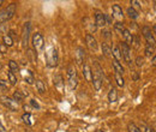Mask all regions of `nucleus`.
I'll return each instance as SVG.
<instances>
[{
  "instance_id": "nucleus-16",
  "label": "nucleus",
  "mask_w": 156,
  "mask_h": 132,
  "mask_svg": "<svg viewBox=\"0 0 156 132\" xmlns=\"http://www.w3.org/2000/svg\"><path fill=\"white\" fill-rule=\"evenodd\" d=\"M35 85H36V89H37V91H39L40 94H44L46 93V85H44V83L41 79H36L35 80Z\"/></svg>"
},
{
  "instance_id": "nucleus-12",
  "label": "nucleus",
  "mask_w": 156,
  "mask_h": 132,
  "mask_svg": "<svg viewBox=\"0 0 156 132\" xmlns=\"http://www.w3.org/2000/svg\"><path fill=\"white\" fill-rule=\"evenodd\" d=\"M84 58H85V51L82 47H77L76 48V60H77V64H82L84 61Z\"/></svg>"
},
{
  "instance_id": "nucleus-10",
  "label": "nucleus",
  "mask_w": 156,
  "mask_h": 132,
  "mask_svg": "<svg viewBox=\"0 0 156 132\" xmlns=\"http://www.w3.org/2000/svg\"><path fill=\"white\" fill-rule=\"evenodd\" d=\"M122 36H124V38H125V43L127 45V46H131L132 43H133V35L131 34V31L129 30V29H124L122 31Z\"/></svg>"
},
{
  "instance_id": "nucleus-46",
  "label": "nucleus",
  "mask_w": 156,
  "mask_h": 132,
  "mask_svg": "<svg viewBox=\"0 0 156 132\" xmlns=\"http://www.w3.org/2000/svg\"><path fill=\"white\" fill-rule=\"evenodd\" d=\"M95 132H105V131H103V130H96Z\"/></svg>"
},
{
  "instance_id": "nucleus-1",
  "label": "nucleus",
  "mask_w": 156,
  "mask_h": 132,
  "mask_svg": "<svg viewBox=\"0 0 156 132\" xmlns=\"http://www.w3.org/2000/svg\"><path fill=\"white\" fill-rule=\"evenodd\" d=\"M94 71H91V82L94 84V88L96 90H100L102 87V80H103V71L101 66L98 64V61H94Z\"/></svg>"
},
{
  "instance_id": "nucleus-18",
  "label": "nucleus",
  "mask_w": 156,
  "mask_h": 132,
  "mask_svg": "<svg viewBox=\"0 0 156 132\" xmlns=\"http://www.w3.org/2000/svg\"><path fill=\"white\" fill-rule=\"evenodd\" d=\"M101 48H102V53L105 54V57L109 58L111 55H112V49H111V47L107 45V43H102L101 45Z\"/></svg>"
},
{
  "instance_id": "nucleus-20",
  "label": "nucleus",
  "mask_w": 156,
  "mask_h": 132,
  "mask_svg": "<svg viewBox=\"0 0 156 132\" xmlns=\"http://www.w3.org/2000/svg\"><path fill=\"white\" fill-rule=\"evenodd\" d=\"M7 78H9V82H10L12 85H16V84L18 83V78H17V76L15 75L13 72H11V71L7 72Z\"/></svg>"
},
{
  "instance_id": "nucleus-40",
  "label": "nucleus",
  "mask_w": 156,
  "mask_h": 132,
  "mask_svg": "<svg viewBox=\"0 0 156 132\" xmlns=\"http://www.w3.org/2000/svg\"><path fill=\"white\" fill-rule=\"evenodd\" d=\"M0 88L6 89V88H7V82H6V80H4V79H0Z\"/></svg>"
},
{
  "instance_id": "nucleus-38",
  "label": "nucleus",
  "mask_w": 156,
  "mask_h": 132,
  "mask_svg": "<svg viewBox=\"0 0 156 132\" xmlns=\"http://www.w3.org/2000/svg\"><path fill=\"white\" fill-rule=\"evenodd\" d=\"M102 36H103L105 38L112 37V35H111V31H109V30H103V31H102Z\"/></svg>"
},
{
  "instance_id": "nucleus-39",
  "label": "nucleus",
  "mask_w": 156,
  "mask_h": 132,
  "mask_svg": "<svg viewBox=\"0 0 156 132\" xmlns=\"http://www.w3.org/2000/svg\"><path fill=\"white\" fill-rule=\"evenodd\" d=\"M131 5H133L132 7H133L135 10H136V9H140V7H142V6L139 5V2H138V1H136V0H132V1H131Z\"/></svg>"
},
{
  "instance_id": "nucleus-27",
  "label": "nucleus",
  "mask_w": 156,
  "mask_h": 132,
  "mask_svg": "<svg viewBox=\"0 0 156 132\" xmlns=\"http://www.w3.org/2000/svg\"><path fill=\"white\" fill-rule=\"evenodd\" d=\"M69 83H70V89H75L78 84V78L77 76H73V77H70L69 78Z\"/></svg>"
},
{
  "instance_id": "nucleus-7",
  "label": "nucleus",
  "mask_w": 156,
  "mask_h": 132,
  "mask_svg": "<svg viewBox=\"0 0 156 132\" xmlns=\"http://www.w3.org/2000/svg\"><path fill=\"white\" fill-rule=\"evenodd\" d=\"M29 34H30V23H25L24 27H23V33H22V42H23V46H28V42H29Z\"/></svg>"
},
{
  "instance_id": "nucleus-17",
  "label": "nucleus",
  "mask_w": 156,
  "mask_h": 132,
  "mask_svg": "<svg viewBox=\"0 0 156 132\" xmlns=\"http://www.w3.org/2000/svg\"><path fill=\"white\" fill-rule=\"evenodd\" d=\"M118 100V93H117V89H114V88H112L111 90H109V93H108V101L111 102V103H113V102H115Z\"/></svg>"
},
{
  "instance_id": "nucleus-2",
  "label": "nucleus",
  "mask_w": 156,
  "mask_h": 132,
  "mask_svg": "<svg viewBox=\"0 0 156 132\" xmlns=\"http://www.w3.org/2000/svg\"><path fill=\"white\" fill-rule=\"evenodd\" d=\"M16 10H17V4H15V2L10 4L6 9L1 10L0 11V24H4L12 18L16 13Z\"/></svg>"
},
{
  "instance_id": "nucleus-41",
  "label": "nucleus",
  "mask_w": 156,
  "mask_h": 132,
  "mask_svg": "<svg viewBox=\"0 0 156 132\" xmlns=\"http://www.w3.org/2000/svg\"><path fill=\"white\" fill-rule=\"evenodd\" d=\"M0 33H1V34H5V33H7V29H6L5 24H0Z\"/></svg>"
},
{
  "instance_id": "nucleus-32",
  "label": "nucleus",
  "mask_w": 156,
  "mask_h": 132,
  "mask_svg": "<svg viewBox=\"0 0 156 132\" xmlns=\"http://www.w3.org/2000/svg\"><path fill=\"white\" fill-rule=\"evenodd\" d=\"M114 29L121 33V31L125 29V25H124V23H122V22H117V23L114 24Z\"/></svg>"
},
{
  "instance_id": "nucleus-34",
  "label": "nucleus",
  "mask_w": 156,
  "mask_h": 132,
  "mask_svg": "<svg viewBox=\"0 0 156 132\" xmlns=\"http://www.w3.org/2000/svg\"><path fill=\"white\" fill-rule=\"evenodd\" d=\"M28 53H27V55H28V58H29V60H30V62H34L35 61V58H34V54H36L33 49H28L27 51Z\"/></svg>"
},
{
  "instance_id": "nucleus-21",
  "label": "nucleus",
  "mask_w": 156,
  "mask_h": 132,
  "mask_svg": "<svg viewBox=\"0 0 156 132\" xmlns=\"http://www.w3.org/2000/svg\"><path fill=\"white\" fill-rule=\"evenodd\" d=\"M112 54H113V59H115L117 61L120 62V60H121L122 58H121V53H120V49H119L118 46H115V47L112 49Z\"/></svg>"
},
{
  "instance_id": "nucleus-4",
  "label": "nucleus",
  "mask_w": 156,
  "mask_h": 132,
  "mask_svg": "<svg viewBox=\"0 0 156 132\" xmlns=\"http://www.w3.org/2000/svg\"><path fill=\"white\" fill-rule=\"evenodd\" d=\"M119 49H120V53H121V58L129 64L131 65L132 62V59H131V51H130V46H127L125 42H120V45L118 46Z\"/></svg>"
},
{
  "instance_id": "nucleus-19",
  "label": "nucleus",
  "mask_w": 156,
  "mask_h": 132,
  "mask_svg": "<svg viewBox=\"0 0 156 132\" xmlns=\"http://www.w3.org/2000/svg\"><path fill=\"white\" fill-rule=\"evenodd\" d=\"M22 119H23V121H24L27 125H29V126H31V125H33V121H31L33 115H31V113H30V112H27V113L23 114Z\"/></svg>"
},
{
  "instance_id": "nucleus-26",
  "label": "nucleus",
  "mask_w": 156,
  "mask_h": 132,
  "mask_svg": "<svg viewBox=\"0 0 156 132\" xmlns=\"http://www.w3.org/2000/svg\"><path fill=\"white\" fill-rule=\"evenodd\" d=\"M139 130H140V132H155V130H154L151 126H149V125H147V124H144V123L140 124Z\"/></svg>"
},
{
  "instance_id": "nucleus-30",
  "label": "nucleus",
  "mask_w": 156,
  "mask_h": 132,
  "mask_svg": "<svg viewBox=\"0 0 156 132\" xmlns=\"http://www.w3.org/2000/svg\"><path fill=\"white\" fill-rule=\"evenodd\" d=\"M127 130H129V132H140L139 127L137 126L135 123H129V125H127Z\"/></svg>"
},
{
  "instance_id": "nucleus-22",
  "label": "nucleus",
  "mask_w": 156,
  "mask_h": 132,
  "mask_svg": "<svg viewBox=\"0 0 156 132\" xmlns=\"http://www.w3.org/2000/svg\"><path fill=\"white\" fill-rule=\"evenodd\" d=\"M126 12H127V16H129L131 19H137V18H138V12H137L133 7H131V6H130V7L126 10Z\"/></svg>"
},
{
  "instance_id": "nucleus-29",
  "label": "nucleus",
  "mask_w": 156,
  "mask_h": 132,
  "mask_svg": "<svg viewBox=\"0 0 156 132\" xmlns=\"http://www.w3.org/2000/svg\"><path fill=\"white\" fill-rule=\"evenodd\" d=\"M144 53H145L147 57L154 55V53H155V47H153V46H147L145 49H144Z\"/></svg>"
},
{
  "instance_id": "nucleus-3",
  "label": "nucleus",
  "mask_w": 156,
  "mask_h": 132,
  "mask_svg": "<svg viewBox=\"0 0 156 132\" xmlns=\"http://www.w3.org/2000/svg\"><path fill=\"white\" fill-rule=\"evenodd\" d=\"M0 101H1V103H2L7 109H10V111H12V112H17V111H18V103H17L13 98H11V97L4 95V96L0 97Z\"/></svg>"
},
{
  "instance_id": "nucleus-33",
  "label": "nucleus",
  "mask_w": 156,
  "mask_h": 132,
  "mask_svg": "<svg viewBox=\"0 0 156 132\" xmlns=\"http://www.w3.org/2000/svg\"><path fill=\"white\" fill-rule=\"evenodd\" d=\"M135 62H136V66H138V67H142L143 65H144V58L143 57H137L136 60H135Z\"/></svg>"
},
{
  "instance_id": "nucleus-14",
  "label": "nucleus",
  "mask_w": 156,
  "mask_h": 132,
  "mask_svg": "<svg viewBox=\"0 0 156 132\" xmlns=\"http://www.w3.org/2000/svg\"><path fill=\"white\" fill-rule=\"evenodd\" d=\"M113 67H114V71H115V73H118V75H120V76L124 75L125 70H124L122 65H121L119 61H117L115 59H113Z\"/></svg>"
},
{
  "instance_id": "nucleus-15",
  "label": "nucleus",
  "mask_w": 156,
  "mask_h": 132,
  "mask_svg": "<svg viewBox=\"0 0 156 132\" xmlns=\"http://www.w3.org/2000/svg\"><path fill=\"white\" fill-rule=\"evenodd\" d=\"M112 11H113V15H115L117 17H124V11H122V7L118 4H114L112 6Z\"/></svg>"
},
{
  "instance_id": "nucleus-25",
  "label": "nucleus",
  "mask_w": 156,
  "mask_h": 132,
  "mask_svg": "<svg viewBox=\"0 0 156 132\" xmlns=\"http://www.w3.org/2000/svg\"><path fill=\"white\" fill-rule=\"evenodd\" d=\"M24 97H25V95L23 94L22 91H15L13 93V100L18 103V102H22L23 100H24Z\"/></svg>"
},
{
  "instance_id": "nucleus-11",
  "label": "nucleus",
  "mask_w": 156,
  "mask_h": 132,
  "mask_svg": "<svg viewBox=\"0 0 156 132\" xmlns=\"http://www.w3.org/2000/svg\"><path fill=\"white\" fill-rule=\"evenodd\" d=\"M95 24H96V27H105L106 25L103 13L100 11H95Z\"/></svg>"
},
{
  "instance_id": "nucleus-36",
  "label": "nucleus",
  "mask_w": 156,
  "mask_h": 132,
  "mask_svg": "<svg viewBox=\"0 0 156 132\" xmlns=\"http://www.w3.org/2000/svg\"><path fill=\"white\" fill-rule=\"evenodd\" d=\"M103 17H105V23H106V25H107V24H112V17H111L109 15L103 13Z\"/></svg>"
},
{
  "instance_id": "nucleus-5",
  "label": "nucleus",
  "mask_w": 156,
  "mask_h": 132,
  "mask_svg": "<svg viewBox=\"0 0 156 132\" xmlns=\"http://www.w3.org/2000/svg\"><path fill=\"white\" fill-rule=\"evenodd\" d=\"M142 34H143V36L145 37L147 40V46H153V47H155V36H154V34L151 33V30H150V28L149 27H143L142 28Z\"/></svg>"
},
{
  "instance_id": "nucleus-9",
  "label": "nucleus",
  "mask_w": 156,
  "mask_h": 132,
  "mask_svg": "<svg viewBox=\"0 0 156 132\" xmlns=\"http://www.w3.org/2000/svg\"><path fill=\"white\" fill-rule=\"evenodd\" d=\"M57 61H58V52H57V49H52V52L48 55V66L49 67L55 66L58 64Z\"/></svg>"
},
{
  "instance_id": "nucleus-23",
  "label": "nucleus",
  "mask_w": 156,
  "mask_h": 132,
  "mask_svg": "<svg viewBox=\"0 0 156 132\" xmlns=\"http://www.w3.org/2000/svg\"><path fill=\"white\" fill-rule=\"evenodd\" d=\"M9 67H10V71L11 72H18V70H20V66H18V64L15 61V60H10L9 61Z\"/></svg>"
},
{
  "instance_id": "nucleus-24",
  "label": "nucleus",
  "mask_w": 156,
  "mask_h": 132,
  "mask_svg": "<svg viewBox=\"0 0 156 132\" xmlns=\"http://www.w3.org/2000/svg\"><path fill=\"white\" fill-rule=\"evenodd\" d=\"M2 45L5 46V47H12L13 46V40L10 37L9 35H5L4 37H2Z\"/></svg>"
},
{
  "instance_id": "nucleus-28",
  "label": "nucleus",
  "mask_w": 156,
  "mask_h": 132,
  "mask_svg": "<svg viewBox=\"0 0 156 132\" xmlns=\"http://www.w3.org/2000/svg\"><path fill=\"white\" fill-rule=\"evenodd\" d=\"M54 84L58 87L59 89L62 88V85H64V79H62V77L60 75H57L54 77Z\"/></svg>"
},
{
  "instance_id": "nucleus-37",
  "label": "nucleus",
  "mask_w": 156,
  "mask_h": 132,
  "mask_svg": "<svg viewBox=\"0 0 156 132\" xmlns=\"http://www.w3.org/2000/svg\"><path fill=\"white\" fill-rule=\"evenodd\" d=\"M30 105H31V107H34L35 109H40V108H41L40 105L36 102V100H31V101H30Z\"/></svg>"
},
{
  "instance_id": "nucleus-31",
  "label": "nucleus",
  "mask_w": 156,
  "mask_h": 132,
  "mask_svg": "<svg viewBox=\"0 0 156 132\" xmlns=\"http://www.w3.org/2000/svg\"><path fill=\"white\" fill-rule=\"evenodd\" d=\"M115 80H117V84L119 85V87H124L125 85V80H124V78H122V76H120V75H118V73H115Z\"/></svg>"
},
{
  "instance_id": "nucleus-43",
  "label": "nucleus",
  "mask_w": 156,
  "mask_h": 132,
  "mask_svg": "<svg viewBox=\"0 0 156 132\" xmlns=\"http://www.w3.org/2000/svg\"><path fill=\"white\" fill-rule=\"evenodd\" d=\"M130 27H131V28H135V29L138 28V27H137V23H135V22H131V23H130Z\"/></svg>"
},
{
  "instance_id": "nucleus-6",
  "label": "nucleus",
  "mask_w": 156,
  "mask_h": 132,
  "mask_svg": "<svg viewBox=\"0 0 156 132\" xmlns=\"http://www.w3.org/2000/svg\"><path fill=\"white\" fill-rule=\"evenodd\" d=\"M33 45H34V48L35 49H42L43 48L44 40H43V36L40 33H35L33 35Z\"/></svg>"
},
{
  "instance_id": "nucleus-35",
  "label": "nucleus",
  "mask_w": 156,
  "mask_h": 132,
  "mask_svg": "<svg viewBox=\"0 0 156 132\" xmlns=\"http://www.w3.org/2000/svg\"><path fill=\"white\" fill-rule=\"evenodd\" d=\"M30 72V75L29 76H25V78H24V80L28 83V84H33L35 80H34V77H33V72L31 71H29Z\"/></svg>"
},
{
  "instance_id": "nucleus-8",
  "label": "nucleus",
  "mask_w": 156,
  "mask_h": 132,
  "mask_svg": "<svg viewBox=\"0 0 156 132\" xmlns=\"http://www.w3.org/2000/svg\"><path fill=\"white\" fill-rule=\"evenodd\" d=\"M85 42H87V45H88V47L90 49H93V51L98 49V41H96V38L94 37L91 34H87L85 35Z\"/></svg>"
},
{
  "instance_id": "nucleus-42",
  "label": "nucleus",
  "mask_w": 156,
  "mask_h": 132,
  "mask_svg": "<svg viewBox=\"0 0 156 132\" xmlns=\"http://www.w3.org/2000/svg\"><path fill=\"white\" fill-rule=\"evenodd\" d=\"M0 132H6V130H5V127H4V125H2L1 121H0Z\"/></svg>"
},
{
  "instance_id": "nucleus-45",
  "label": "nucleus",
  "mask_w": 156,
  "mask_h": 132,
  "mask_svg": "<svg viewBox=\"0 0 156 132\" xmlns=\"http://www.w3.org/2000/svg\"><path fill=\"white\" fill-rule=\"evenodd\" d=\"M0 49H1V52H2V53H5V46H4V45H1V46H0Z\"/></svg>"
},
{
  "instance_id": "nucleus-44",
  "label": "nucleus",
  "mask_w": 156,
  "mask_h": 132,
  "mask_svg": "<svg viewBox=\"0 0 156 132\" xmlns=\"http://www.w3.org/2000/svg\"><path fill=\"white\" fill-rule=\"evenodd\" d=\"M151 64H153V66H155V64H156V57H155V55H153V59H151Z\"/></svg>"
},
{
  "instance_id": "nucleus-13",
  "label": "nucleus",
  "mask_w": 156,
  "mask_h": 132,
  "mask_svg": "<svg viewBox=\"0 0 156 132\" xmlns=\"http://www.w3.org/2000/svg\"><path fill=\"white\" fill-rule=\"evenodd\" d=\"M91 71H93L91 67L88 64H84V66H83V76L88 82H91Z\"/></svg>"
}]
</instances>
